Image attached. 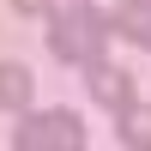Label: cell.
Returning a JSON list of instances; mask_svg holds the SVG:
<instances>
[{
    "label": "cell",
    "mask_w": 151,
    "mask_h": 151,
    "mask_svg": "<svg viewBox=\"0 0 151 151\" xmlns=\"http://www.w3.org/2000/svg\"><path fill=\"white\" fill-rule=\"evenodd\" d=\"M115 30V18L91 12L85 0H55V30H48V55L55 60H73V67H91L103 60V42Z\"/></svg>",
    "instance_id": "1"
},
{
    "label": "cell",
    "mask_w": 151,
    "mask_h": 151,
    "mask_svg": "<svg viewBox=\"0 0 151 151\" xmlns=\"http://www.w3.org/2000/svg\"><path fill=\"white\" fill-rule=\"evenodd\" d=\"M79 145H85V121L67 109H48L12 133V151H79Z\"/></svg>",
    "instance_id": "2"
},
{
    "label": "cell",
    "mask_w": 151,
    "mask_h": 151,
    "mask_svg": "<svg viewBox=\"0 0 151 151\" xmlns=\"http://www.w3.org/2000/svg\"><path fill=\"white\" fill-rule=\"evenodd\" d=\"M85 85H91V97L103 109H127L133 103V79L121 67H109V60H91V67H85Z\"/></svg>",
    "instance_id": "3"
},
{
    "label": "cell",
    "mask_w": 151,
    "mask_h": 151,
    "mask_svg": "<svg viewBox=\"0 0 151 151\" xmlns=\"http://www.w3.org/2000/svg\"><path fill=\"white\" fill-rule=\"evenodd\" d=\"M115 30L133 36L139 48H151V0H121L115 6Z\"/></svg>",
    "instance_id": "4"
},
{
    "label": "cell",
    "mask_w": 151,
    "mask_h": 151,
    "mask_svg": "<svg viewBox=\"0 0 151 151\" xmlns=\"http://www.w3.org/2000/svg\"><path fill=\"white\" fill-rule=\"evenodd\" d=\"M30 67H18V60H0V109H24L30 103Z\"/></svg>",
    "instance_id": "5"
},
{
    "label": "cell",
    "mask_w": 151,
    "mask_h": 151,
    "mask_svg": "<svg viewBox=\"0 0 151 151\" xmlns=\"http://www.w3.org/2000/svg\"><path fill=\"white\" fill-rule=\"evenodd\" d=\"M121 139L133 151H151V103H127L121 109Z\"/></svg>",
    "instance_id": "6"
},
{
    "label": "cell",
    "mask_w": 151,
    "mask_h": 151,
    "mask_svg": "<svg viewBox=\"0 0 151 151\" xmlns=\"http://www.w3.org/2000/svg\"><path fill=\"white\" fill-rule=\"evenodd\" d=\"M12 6H18V12H48L55 0H12Z\"/></svg>",
    "instance_id": "7"
}]
</instances>
